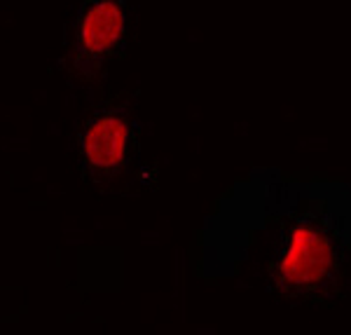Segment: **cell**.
<instances>
[{
  "mask_svg": "<svg viewBox=\"0 0 351 335\" xmlns=\"http://www.w3.org/2000/svg\"><path fill=\"white\" fill-rule=\"evenodd\" d=\"M129 33L127 0H77L68 64L80 78H94L120 54Z\"/></svg>",
  "mask_w": 351,
  "mask_h": 335,
  "instance_id": "2",
  "label": "cell"
},
{
  "mask_svg": "<svg viewBox=\"0 0 351 335\" xmlns=\"http://www.w3.org/2000/svg\"><path fill=\"white\" fill-rule=\"evenodd\" d=\"M134 148L136 124L124 104L96 108L77 132L80 169L96 183L120 176L132 164Z\"/></svg>",
  "mask_w": 351,
  "mask_h": 335,
  "instance_id": "3",
  "label": "cell"
},
{
  "mask_svg": "<svg viewBox=\"0 0 351 335\" xmlns=\"http://www.w3.org/2000/svg\"><path fill=\"white\" fill-rule=\"evenodd\" d=\"M337 185L300 190V207L281 225L269 260V288L293 303L332 298L347 268V235L342 207L332 204Z\"/></svg>",
  "mask_w": 351,
  "mask_h": 335,
  "instance_id": "1",
  "label": "cell"
}]
</instances>
